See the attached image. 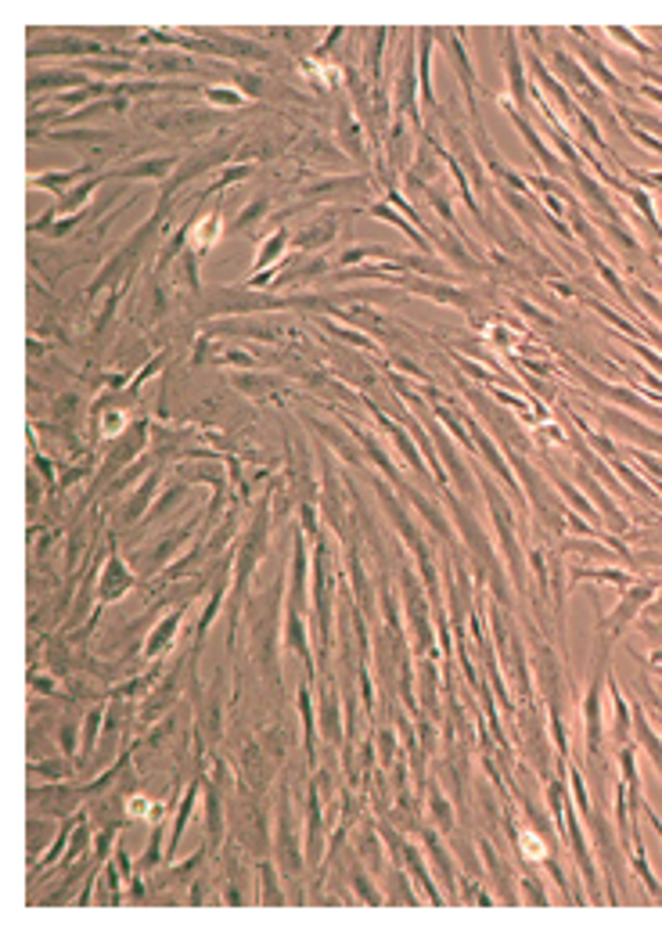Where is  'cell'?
Wrapping results in <instances>:
<instances>
[{"mask_svg": "<svg viewBox=\"0 0 662 936\" xmlns=\"http://www.w3.org/2000/svg\"><path fill=\"white\" fill-rule=\"evenodd\" d=\"M116 429H123V414L119 411H109V418H104V436H112Z\"/></svg>", "mask_w": 662, "mask_h": 936, "instance_id": "cell-5", "label": "cell"}, {"mask_svg": "<svg viewBox=\"0 0 662 936\" xmlns=\"http://www.w3.org/2000/svg\"><path fill=\"white\" fill-rule=\"evenodd\" d=\"M212 101H220V104H238L242 98L234 94V91H212Z\"/></svg>", "mask_w": 662, "mask_h": 936, "instance_id": "cell-6", "label": "cell"}, {"mask_svg": "<svg viewBox=\"0 0 662 936\" xmlns=\"http://www.w3.org/2000/svg\"><path fill=\"white\" fill-rule=\"evenodd\" d=\"M263 875H260V886H267V904H285V897H281V889L274 886V875H270V868H260Z\"/></svg>", "mask_w": 662, "mask_h": 936, "instance_id": "cell-4", "label": "cell"}, {"mask_svg": "<svg viewBox=\"0 0 662 936\" xmlns=\"http://www.w3.org/2000/svg\"><path fill=\"white\" fill-rule=\"evenodd\" d=\"M220 227H223V217L220 212H209V220H202L195 231V252H209L212 242L220 238Z\"/></svg>", "mask_w": 662, "mask_h": 936, "instance_id": "cell-1", "label": "cell"}, {"mask_svg": "<svg viewBox=\"0 0 662 936\" xmlns=\"http://www.w3.org/2000/svg\"><path fill=\"white\" fill-rule=\"evenodd\" d=\"M126 814L144 821V818H159V806L148 800V796H130V800H126Z\"/></svg>", "mask_w": 662, "mask_h": 936, "instance_id": "cell-3", "label": "cell"}, {"mask_svg": "<svg viewBox=\"0 0 662 936\" xmlns=\"http://www.w3.org/2000/svg\"><path fill=\"white\" fill-rule=\"evenodd\" d=\"M519 846H522V854L529 861H544L547 857V846H544V839L533 832V828H522V832H519Z\"/></svg>", "mask_w": 662, "mask_h": 936, "instance_id": "cell-2", "label": "cell"}]
</instances>
